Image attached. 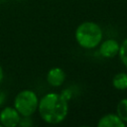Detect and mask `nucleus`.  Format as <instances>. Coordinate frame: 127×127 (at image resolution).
<instances>
[{
	"label": "nucleus",
	"mask_w": 127,
	"mask_h": 127,
	"mask_svg": "<svg viewBox=\"0 0 127 127\" xmlns=\"http://www.w3.org/2000/svg\"><path fill=\"white\" fill-rule=\"evenodd\" d=\"M38 110L41 118L46 123L59 124L67 115V100L60 93L49 92L39 100Z\"/></svg>",
	"instance_id": "nucleus-1"
},
{
	"label": "nucleus",
	"mask_w": 127,
	"mask_h": 127,
	"mask_svg": "<svg viewBox=\"0 0 127 127\" xmlns=\"http://www.w3.org/2000/svg\"><path fill=\"white\" fill-rule=\"evenodd\" d=\"M116 114L124 123H127V98H123L118 102L116 107Z\"/></svg>",
	"instance_id": "nucleus-9"
},
{
	"label": "nucleus",
	"mask_w": 127,
	"mask_h": 127,
	"mask_svg": "<svg viewBox=\"0 0 127 127\" xmlns=\"http://www.w3.org/2000/svg\"><path fill=\"white\" fill-rule=\"evenodd\" d=\"M98 127H124L125 123L115 113H108L102 116L97 122Z\"/></svg>",
	"instance_id": "nucleus-7"
},
{
	"label": "nucleus",
	"mask_w": 127,
	"mask_h": 127,
	"mask_svg": "<svg viewBox=\"0 0 127 127\" xmlns=\"http://www.w3.org/2000/svg\"><path fill=\"white\" fill-rule=\"evenodd\" d=\"M112 85L114 88L118 90L127 89V73L126 72H118L112 78Z\"/></svg>",
	"instance_id": "nucleus-8"
},
{
	"label": "nucleus",
	"mask_w": 127,
	"mask_h": 127,
	"mask_svg": "<svg viewBox=\"0 0 127 127\" xmlns=\"http://www.w3.org/2000/svg\"><path fill=\"white\" fill-rule=\"evenodd\" d=\"M75 41L79 47L91 50L99 46L102 41V30L100 26L92 21H85L80 23L74 33Z\"/></svg>",
	"instance_id": "nucleus-2"
},
{
	"label": "nucleus",
	"mask_w": 127,
	"mask_h": 127,
	"mask_svg": "<svg viewBox=\"0 0 127 127\" xmlns=\"http://www.w3.org/2000/svg\"><path fill=\"white\" fill-rule=\"evenodd\" d=\"M39 105V98L37 94L30 89L20 91L14 99V107L23 117H30L33 115Z\"/></svg>",
	"instance_id": "nucleus-3"
},
{
	"label": "nucleus",
	"mask_w": 127,
	"mask_h": 127,
	"mask_svg": "<svg viewBox=\"0 0 127 127\" xmlns=\"http://www.w3.org/2000/svg\"><path fill=\"white\" fill-rule=\"evenodd\" d=\"M65 80V72L61 67H53L47 73V81L53 87L61 86Z\"/></svg>",
	"instance_id": "nucleus-6"
},
{
	"label": "nucleus",
	"mask_w": 127,
	"mask_h": 127,
	"mask_svg": "<svg viewBox=\"0 0 127 127\" xmlns=\"http://www.w3.org/2000/svg\"><path fill=\"white\" fill-rule=\"evenodd\" d=\"M120 45L114 39H107L105 41H101L99 44V54L106 59H112L119 53Z\"/></svg>",
	"instance_id": "nucleus-5"
},
{
	"label": "nucleus",
	"mask_w": 127,
	"mask_h": 127,
	"mask_svg": "<svg viewBox=\"0 0 127 127\" xmlns=\"http://www.w3.org/2000/svg\"><path fill=\"white\" fill-rule=\"evenodd\" d=\"M3 78H4V71H3V68H2V66L0 64V84L3 81Z\"/></svg>",
	"instance_id": "nucleus-11"
},
{
	"label": "nucleus",
	"mask_w": 127,
	"mask_h": 127,
	"mask_svg": "<svg viewBox=\"0 0 127 127\" xmlns=\"http://www.w3.org/2000/svg\"><path fill=\"white\" fill-rule=\"evenodd\" d=\"M4 94H2L1 92H0V105L2 104V102H3V98H4V96H3Z\"/></svg>",
	"instance_id": "nucleus-12"
},
{
	"label": "nucleus",
	"mask_w": 127,
	"mask_h": 127,
	"mask_svg": "<svg viewBox=\"0 0 127 127\" xmlns=\"http://www.w3.org/2000/svg\"><path fill=\"white\" fill-rule=\"evenodd\" d=\"M119 58L122 62V64L127 67V39H125L119 48Z\"/></svg>",
	"instance_id": "nucleus-10"
},
{
	"label": "nucleus",
	"mask_w": 127,
	"mask_h": 127,
	"mask_svg": "<svg viewBox=\"0 0 127 127\" xmlns=\"http://www.w3.org/2000/svg\"><path fill=\"white\" fill-rule=\"evenodd\" d=\"M21 115L15 107H4L0 112V124L5 127H16L20 124Z\"/></svg>",
	"instance_id": "nucleus-4"
}]
</instances>
